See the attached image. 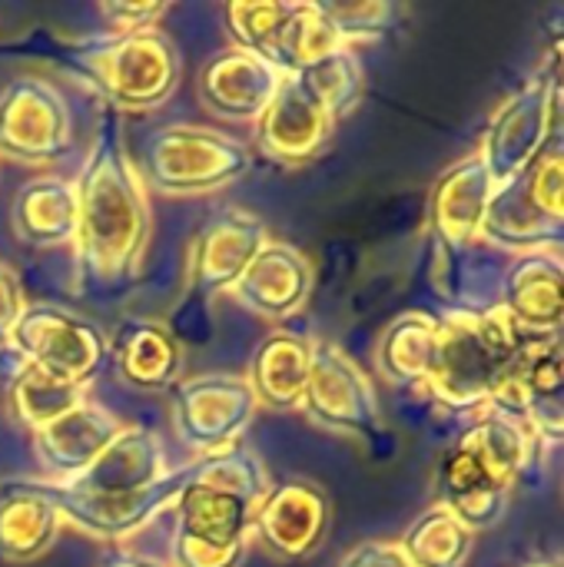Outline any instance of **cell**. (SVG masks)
I'll list each match as a JSON object with an SVG mask.
<instances>
[{"mask_svg":"<svg viewBox=\"0 0 564 567\" xmlns=\"http://www.w3.org/2000/svg\"><path fill=\"white\" fill-rule=\"evenodd\" d=\"M329 525L332 502L322 485L312 478H273L253 512L249 535H256L283 561H306L322 548Z\"/></svg>","mask_w":564,"mask_h":567,"instance_id":"12","label":"cell"},{"mask_svg":"<svg viewBox=\"0 0 564 567\" xmlns=\"http://www.w3.org/2000/svg\"><path fill=\"white\" fill-rule=\"evenodd\" d=\"M336 120L302 76H283L276 96L256 120V146L266 159L283 166H302L332 143Z\"/></svg>","mask_w":564,"mask_h":567,"instance_id":"13","label":"cell"},{"mask_svg":"<svg viewBox=\"0 0 564 567\" xmlns=\"http://www.w3.org/2000/svg\"><path fill=\"white\" fill-rule=\"evenodd\" d=\"M522 567H558L555 561H529V565H522Z\"/></svg>","mask_w":564,"mask_h":567,"instance_id":"38","label":"cell"},{"mask_svg":"<svg viewBox=\"0 0 564 567\" xmlns=\"http://www.w3.org/2000/svg\"><path fill=\"white\" fill-rule=\"evenodd\" d=\"M23 306H27V302H23V292H20L17 276H13L7 266H0V349H7L10 332H13V326H17Z\"/></svg>","mask_w":564,"mask_h":567,"instance_id":"36","label":"cell"},{"mask_svg":"<svg viewBox=\"0 0 564 567\" xmlns=\"http://www.w3.org/2000/svg\"><path fill=\"white\" fill-rule=\"evenodd\" d=\"M339 567H416L406 551L399 548V542H362L356 545Z\"/></svg>","mask_w":564,"mask_h":567,"instance_id":"35","label":"cell"},{"mask_svg":"<svg viewBox=\"0 0 564 567\" xmlns=\"http://www.w3.org/2000/svg\"><path fill=\"white\" fill-rule=\"evenodd\" d=\"M555 130H562L558 53L519 93H512L489 120L479 156L489 166L495 186L515 179L545 150Z\"/></svg>","mask_w":564,"mask_h":567,"instance_id":"7","label":"cell"},{"mask_svg":"<svg viewBox=\"0 0 564 567\" xmlns=\"http://www.w3.org/2000/svg\"><path fill=\"white\" fill-rule=\"evenodd\" d=\"M196 472H199V458L170 468L163 478L130 495H76L60 482H43V488L53 498L63 525H73L76 532L100 538L106 545H123V538L143 532L150 522L170 512L180 492L196 478Z\"/></svg>","mask_w":564,"mask_h":567,"instance_id":"10","label":"cell"},{"mask_svg":"<svg viewBox=\"0 0 564 567\" xmlns=\"http://www.w3.org/2000/svg\"><path fill=\"white\" fill-rule=\"evenodd\" d=\"M322 7H326L329 20L336 23L342 43L352 47V50H356V43L386 37V33L399 23V13H402V7H399V3H389V0H369V3H322Z\"/></svg>","mask_w":564,"mask_h":567,"instance_id":"33","label":"cell"},{"mask_svg":"<svg viewBox=\"0 0 564 567\" xmlns=\"http://www.w3.org/2000/svg\"><path fill=\"white\" fill-rule=\"evenodd\" d=\"M7 349L27 365L76 389H90L110 369L106 332L86 316L47 302L23 306Z\"/></svg>","mask_w":564,"mask_h":567,"instance_id":"6","label":"cell"},{"mask_svg":"<svg viewBox=\"0 0 564 567\" xmlns=\"http://www.w3.org/2000/svg\"><path fill=\"white\" fill-rule=\"evenodd\" d=\"M73 63L90 76L103 100L123 113L163 106L176 93L183 73L173 37L156 27L133 37L90 40L73 53Z\"/></svg>","mask_w":564,"mask_h":567,"instance_id":"4","label":"cell"},{"mask_svg":"<svg viewBox=\"0 0 564 567\" xmlns=\"http://www.w3.org/2000/svg\"><path fill=\"white\" fill-rule=\"evenodd\" d=\"M459 439H465L512 485L522 478V472L529 468V458L535 452V439L522 422L505 419V415L489 412V409Z\"/></svg>","mask_w":564,"mask_h":567,"instance_id":"31","label":"cell"},{"mask_svg":"<svg viewBox=\"0 0 564 567\" xmlns=\"http://www.w3.org/2000/svg\"><path fill=\"white\" fill-rule=\"evenodd\" d=\"M492 193H495V179L479 153L452 163L435 179L432 199H429L435 239L452 249H465V246L479 243Z\"/></svg>","mask_w":564,"mask_h":567,"instance_id":"20","label":"cell"},{"mask_svg":"<svg viewBox=\"0 0 564 567\" xmlns=\"http://www.w3.org/2000/svg\"><path fill=\"white\" fill-rule=\"evenodd\" d=\"M170 392L173 432L196 458L236 445L259 412L246 375H193L180 379Z\"/></svg>","mask_w":564,"mask_h":567,"instance_id":"9","label":"cell"},{"mask_svg":"<svg viewBox=\"0 0 564 567\" xmlns=\"http://www.w3.org/2000/svg\"><path fill=\"white\" fill-rule=\"evenodd\" d=\"M529 336L499 302L482 312L462 309L442 316L432 372L425 379L429 395L452 412H482Z\"/></svg>","mask_w":564,"mask_h":567,"instance_id":"2","label":"cell"},{"mask_svg":"<svg viewBox=\"0 0 564 567\" xmlns=\"http://www.w3.org/2000/svg\"><path fill=\"white\" fill-rule=\"evenodd\" d=\"M110 365L140 392H170L183 379V342L160 319L126 316L110 339Z\"/></svg>","mask_w":564,"mask_h":567,"instance_id":"19","label":"cell"},{"mask_svg":"<svg viewBox=\"0 0 564 567\" xmlns=\"http://www.w3.org/2000/svg\"><path fill=\"white\" fill-rule=\"evenodd\" d=\"M133 166L143 186L163 196H203L239 183L253 169V153L219 130L176 123L153 130Z\"/></svg>","mask_w":564,"mask_h":567,"instance_id":"3","label":"cell"},{"mask_svg":"<svg viewBox=\"0 0 564 567\" xmlns=\"http://www.w3.org/2000/svg\"><path fill=\"white\" fill-rule=\"evenodd\" d=\"M296 7L299 0H233L223 7V17L239 50H249L286 76V47Z\"/></svg>","mask_w":564,"mask_h":567,"instance_id":"28","label":"cell"},{"mask_svg":"<svg viewBox=\"0 0 564 567\" xmlns=\"http://www.w3.org/2000/svg\"><path fill=\"white\" fill-rule=\"evenodd\" d=\"M283 83V73L249 50L226 47L213 53L196 80L203 106L229 123H256Z\"/></svg>","mask_w":564,"mask_h":567,"instance_id":"17","label":"cell"},{"mask_svg":"<svg viewBox=\"0 0 564 567\" xmlns=\"http://www.w3.org/2000/svg\"><path fill=\"white\" fill-rule=\"evenodd\" d=\"M170 472L163 439L143 425H123L120 435L100 452V458L76 475L73 482H60L76 495H130Z\"/></svg>","mask_w":564,"mask_h":567,"instance_id":"22","label":"cell"},{"mask_svg":"<svg viewBox=\"0 0 564 567\" xmlns=\"http://www.w3.org/2000/svg\"><path fill=\"white\" fill-rule=\"evenodd\" d=\"M170 3L163 0H103L96 3V13L103 17V27L110 37H133L143 30H153L166 17Z\"/></svg>","mask_w":564,"mask_h":567,"instance_id":"34","label":"cell"},{"mask_svg":"<svg viewBox=\"0 0 564 567\" xmlns=\"http://www.w3.org/2000/svg\"><path fill=\"white\" fill-rule=\"evenodd\" d=\"M312 286L316 269L309 256L286 239H269L239 276V282L229 289V296L263 322H286L302 312Z\"/></svg>","mask_w":564,"mask_h":567,"instance_id":"15","label":"cell"},{"mask_svg":"<svg viewBox=\"0 0 564 567\" xmlns=\"http://www.w3.org/2000/svg\"><path fill=\"white\" fill-rule=\"evenodd\" d=\"M73 116L66 96L43 76H13L0 90V156L37 166L70 150Z\"/></svg>","mask_w":564,"mask_h":567,"instance_id":"11","label":"cell"},{"mask_svg":"<svg viewBox=\"0 0 564 567\" xmlns=\"http://www.w3.org/2000/svg\"><path fill=\"white\" fill-rule=\"evenodd\" d=\"M76 186L73 256L83 282L123 286L140 276L153 219L146 186L113 116H103Z\"/></svg>","mask_w":564,"mask_h":567,"instance_id":"1","label":"cell"},{"mask_svg":"<svg viewBox=\"0 0 564 567\" xmlns=\"http://www.w3.org/2000/svg\"><path fill=\"white\" fill-rule=\"evenodd\" d=\"M512 319L532 336L562 332L564 319V272L562 249L522 252L502 276V299Z\"/></svg>","mask_w":564,"mask_h":567,"instance_id":"21","label":"cell"},{"mask_svg":"<svg viewBox=\"0 0 564 567\" xmlns=\"http://www.w3.org/2000/svg\"><path fill=\"white\" fill-rule=\"evenodd\" d=\"M296 76H302V83L319 96V103L329 110V116L339 123L342 116H349L366 90V73H362V60L356 56L352 47H342L329 56H322L319 63L299 70Z\"/></svg>","mask_w":564,"mask_h":567,"instance_id":"32","label":"cell"},{"mask_svg":"<svg viewBox=\"0 0 564 567\" xmlns=\"http://www.w3.org/2000/svg\"><path fill=\"white\" fill-rule=\"evenodd\" d=\"M439 346V319L429 312H402L379 339L376 365L386 382L399 389L425 385Z\"/></svg>","mask_w":564,"mask_h":567,"instance_id":"27","label":"cell"},{"mask_svg":"<svg viewBox=\"0 0 564 567\" xmlns=\"http://www.w3.org/2000/svg\"><path fill=\"white\" fill-rule=\"evenodd\" d=\"M7 395H10V409H13V419L33 432L47 429L50 422H57L60 415H66L70 409H76L80 402L90 399V389H76V385H66L33 365H20L17 372H10V385H7Z\"/></svg>","mask_w":564,"mask_h":567,"instance_id":"30","label":"cell"},{"mask_svg":"<svg viewBox=\"0 0 564 567\" xmlns=\"http://www.w3.org/2000/svg\"><path fill=\"white\" fill-rule=\"evenodd\" d=\"M120 429L123 422L113 412L86 399L47 429L33 432V455L47 475L43 482H73L76 475H83L120 435Z\"/></svg>","mask_w":564,"mask_h":567,"instance_id":"18","label":"cell"},{"mask_svg":"<svg viewBox=\"0 0 564 567\" xmlns=\"http://www.w3.org/2000/svg\"><path fill=\"white\" fill-rule=\"evenodd\" d=\"M515 485L505 482L465 439H459L439 462L435 495L442 508H449L472 535L495 528L512 502Z\"/></svg>","mask_w":564,"mask_h":567,"instance_id":"16","label":"cell"},{"mask_svg":"<svg viewBox=\"0 0 564 567\" xmlns=\"http://www.w3.org/2000/svg\"><path fill=\"white\" fill-rule=\"evenodd\" d=\"M266 243L269 229L259 216L236 206L216 213L193 239L189 289L206 302L229 292Z\"/></svg>","mask_w":564,"mask_h":567,"instance_id":"14","label":"cell"},{"mask_svg":"<svg viewBox=\"0 0 564 567\" xmlns=\"http://www.w3.org/2000/svg\"><path fill=\"white\" fill-rule=\"evenodd\" d=\"M482 239L509 249L515 256L522 252H548V249H562L564 223H555L552 216H545L525 193L522 179H509L502 186H495L485 219H482Z\"/></svg>","mask_w":564,"mask_h":567,"instance_id":"26","label":"cell"},{"mask_svg":"<svg viewBox=\"0 0 564 567\" xmlns=\"http://www.w3.org/2000/svg\"><path fill=\"white\" fill-rule=\"evenodd\" d=\"M63 532V518L37 478L0 485V561L27 565L43 558Z\"/></svg>","mask_w":564,"mask_h":567,"instance_id":"23","label":"cell"},{"mask_svg":"<svg viewBox=\"0 0 564 567\" xmlns=\"http://www.w3.org/2000/svg\"><path fill=\"white\" fill-rule=\"evenodd\" d=\"M13 236L33 249L73 243L76 233V186L63 176L27 179L10 206Z\"/></svg>","mask_w":564,"mask_h":567,"instance_id":"25","label":"cell"},{"mask_svg":"<svg viewBox=\"0 0 564 567\" xmlns=\"http://www.w3.org/2000/svg\"><path fill=\"white\" fill-rule=\"evenodd\" d=\"M399 548L416 567H465L475 535L449 508L432 505L409 525V532H402Z\"/></svg>","mask_w":564,"mask_h":567,"instance_id":"29","label":"cell"},{"mask_svg":"<svg viewBox=\"0 0 564 567\" xmlns=\"http://www.w3.org/2000/svg\"><path fill=\"white\" fill-rule=\"evenodd\" d=\"M312 349L316 339L289 329H276L259 339L249 355L246 382L259 405L273 412H293L302 405L309 372H312Z\"/></svg>","mask_w":564,"mask_h":567,"instance_id":"24","label":"cell"},{"mask_svg":"<svg viewBox=\"0 0 564 567\" xmlns=\"http://www.w3.org/2000/svg\"><path fill=\"white\" fill-rule=\"evenodd\" d=\"M96 567H166V561L136 555V551H130L126 545H106V548L100 551V558H96Z\"/></svg>","mask_w":564,"mask_h":567,"instance_id":"37","label":"cell"},{"mask_svg":"<svg viewBox=\"0 0 564 567\" xmlns=\"http://www.w3.org/2000/svg\"><path fill=\"white\" fill-rule=\"evenodd\" d=\"M306 419L326 432L349 435L359 442H382L386 422L372 379L359 369V362L336 342H316L312 372L302 395Z\"/></svg>","mask_w":564,"mask_h":567,"instance_id":"8","label":"cell"},{"mask_svg":"<svg viewBox=\"0 0 564 567\" xmlns=\"http://www.w3.org/2000/svg\"><path fill=\"white\" fill-rule=\"evenodd\" d=\"M176 528L166 567H243L256 502L206 482L199 472L173 502Z\"/></svg>","mask_w":564,"mask_h":567,"instance_id":"5","label":"cell"}]
</instances>
